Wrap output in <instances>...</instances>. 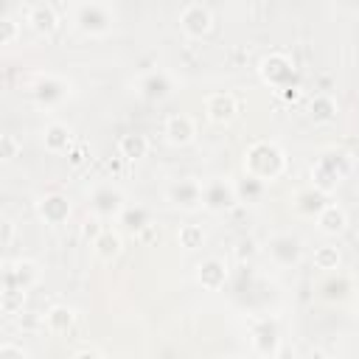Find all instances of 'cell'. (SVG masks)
<instances>
[{"mask_svg":"<svg viewBox=\"0 0 359 359\" xmlns=\"http://www.w3.org/2000/svg\"><path fill=\"white\" fill-rule=\"evenodd\" d=\"M238 205V191L230 177H213L202 182V208L213 216L230 213Z\"/></svg>","mask_w":359,"mask_h":359,"instance_id":"277c9868","label":"cell"},{"mask_svg":"<svg viewBox=\"0 0 359 359\" xmlns=\"http://www.w3.org/2000/svg\"><path fill=\"white\" fill-rule=\"evenodd\" d=\"M314 266L317 269H323V272H337L339 269V264H342V255H339V250L334 247V244H323V247H317L314 250Z\"/></svg>","mask_w":359,"mask_h":359,"instance_id":"f1b7e54d","label":"cell"},{"mask_svg":"<svg viewBox=\"0 0 359 359\" xmlns=\"http://www.w3.org/2000/svg\"><path fill=\"white\" fill-rule=\"evenodd\" d=\"M0 230H3L0 233V244L3 247H11V241H14V222L11 219H3L0 222Z\"/></svg>","mask_w":359,"mask_h":359,"instance_id":"8d00e7d4","label":"cell"},{"mask_svg":"<svg viewBox=\"0 0 359 359\" xmlns=\"http://www.w3.org/2000/svg\"><path fill=\"white\" fill-rule=\"evenodd\" d=\"M250 342H252V351L264 359H272L280 353V328L272 317H258L252 325H250Z\"/></svg>","mask_w":359,"mask_h":359,"instance_id":"9c48e42d","label":"cell"},{"mask_svg":"<svg viewBox=\"0 0 359 359\" xmlns=\"http://www.w3.org/2000/svg\"><path fill=\"white\" fill-rule=\"evenodd\" d=\"M3 34H0V42L3 45H14L17 42V34H20V25H17V20L14 17H3Z\"/></svg>","mask_w":359,"mask_h":359,"instance_id":"836d02e7","label":"cell"},{"mask_svg":"<svg viewBox=\"0 0 359 359\" xmlns=\"http://www.w3.org/2000/svg\"><path fill=\"white\" fill-rule=\"evenodd\" d=\"M180 28L188 39H202L210 34L213 28V14L205 3H188L182 11H180Z\"/></svg>","mask_w":359,"mask_h":359,"instance_id":"30bf717a","label":"cell"},{"mask_svg":"<svg viewBox=\"0 0 359 359\" xmlns=\"http://www.w3.org/2000/svg\"><path fill=\"white\" fill-rule=\"evenodd\" d=\"M76 28L84 34V36H93V39H101L112 31V22L115 17L109 14V8L98 0H87V3H79L76 8V17H73Z\"/></svg>","mask_w":359,"mask_h":359,"instance_id":"5b68a950","label":"cell"},{"mask_svg":"<svg viewBox=\"0 0 359 359\" xmlns=\"http://www.w3.org/2000/svg\"><path fill=\"white\" fill-rule=\"evenodd\" d=\"M196 283L205 289V292H219L224 283H227V264L216 255L210 258H202L196 264Z\"/></svg>","mask_w":359,"mask_h":359,"instance_id":"2e32d148","label":"cell"},{"mask_svg":"<svg viewBox=\"0 0 359 359\" xmlns=\"http://www.w3.org/2000/svg\"><path fill=\"white\" fill-rule=\"evenodd\" d=\"M286 171V154L275 140H252L244 149V174L261 180V182H275Z\"/></svg>","mask_w":359,"mask_h":359,"instance_id":"6da1fadb","label":"cell"},{"mask_svg":"<svg viewBox=\"0 0 359 359\" xmlns=\"http://www.w3.org/2000/svg\"><path fill=\"white\" fill-rule=\"evenodd\" d=\"M266 252L278 266H294L303 258V244L292 233H275L266 244Z\"/></svg>","mask_w":359,"mask_h":359,"instance_id":"8fae6325","label":"cell"},{"mask_svg":"<svg viewBox=\"0 0 359 359\" xmlns=\"http://www.w3.org/2000/svg\"><path fill=\"white\" fill-rule=\"evenodd\" d=\"M314 224L323 236H339L345 227H348V213L342 205L337 202H325V208L314 216Z\"/></svg>","mask_w":359,"mask_h":359,"instance_id":"44dd1931","label":"cell"},{"mask_svg":"<svg viewBox=\"0 0 359 359\" xmlns=\"http://www.w3.org/2000/svg\"><path fill=\"white\" fill-rule=\"evenodd\" d=\"M73 325H76V311H73L70 306L56 303V306H50V309L45 311V328H48L53 337H65V334H70Z\"/></svg>","mask_w":359,"mask_h":359,"instance_id":"603a6c76","label":"cell"},{"mask_svg":"<svg viewBox=\"0 0 359 359\" xmlns=\"http://www.w3.org/2000/svg\"><path fill=\"white\" fill-rule=\"evenodd\" d=\"M101 222H104V219H98L95 213L84 219V224H81V236H84V238H87L90 244H93V241H95V238L101 236V230H104V224H101Z\"/></svg>","mask_w":359,"mask_h":359,"instance_id":"d6a6232c","label":"cell"},{"mask_svg":"<svg viewBox=\"0 0 359 359\" xmlns=\"http://www.w3.org/2000/svg\"><path fill=\"white\" fill-rule=\"evenodd\" d=\"M93 250H95V255H98L101 261H115V258L123 252V238H121L118 230L104 227L101 236L93 241Z\"/></svg>","mask_w":359,"mask_h":359,"instance_id":"d4e9b609","label":"cell"},{"mask_svg":"<svg viewBox=\"0 0 359 359\" xmlns=\"http://www.w3.org/2000/svg\"><path fill=\"white\" fill-rule=\"evenodd\" d=\"M42 146L48 154H67L73 149V132L62 121H50L42 129Z\"/></svg>","mask_w":359,"mask_h":359,"instance_id":"d6986e66","label":"cell"},{"mask_svg":"<svg viewBox=\"0 0 359 359\" xmlns=\"http://www.w3.org/2000/svg\"><path fill=\"white\" fill-rule=\"evenodd\" d=\"M118 222L126 227V230H132L135 236L146 227V224H151V216H149V210L146 208H140V205H126L123 210H121V216H118Z\"/></svg>","mask_w":359,"mask_h":359,"instance_id":"4316f807","label":"cell"},{"mask_svg":"<svg viewBox=\"0 0 359 359\" xmlns=\"http://www.w3.org/2000/svg\"><path fill=\"white\" fill-rule=\"evenodd\" d=\"M137 93L146 98V101H165L171 93H174V79L168 70H149L137 79Z\"/></svg>","mask_w":359,"mask_h":359,"instance_id":"7c38bea8","label":"cell"},{"mask_svg":"<svg viewBox=\"0 0 359 359\" xmlns=\"http://www.w3.org/2000/svg\"><path fill=\"white\" fill-rule=\"evenodd\" d=\"M258 76H261V81H264L266 87H272L275 93H280V90H286V87H294V84H297V67H294V62H292L286 53H280V50L266 53V56L258 62Z\"/></svg>","mask_w":359,"mask_h":359,"instance_id":"3957f363","label":"cell"},{"mask_svg":"<svg viewBox=\"0 0 359 359\" xmlns=\"http://www.w3.org/2000/svg\"><path fill=\"white\" fill-rule=\"evenodd\" d=\"M205 115L216 126H227L238 115V101L233 93H210L205 98Z\"/></svg>","mask_w":359,"mask_h":359,"instance_id":"4fadbf2b","label":"cell"},{"mask_svg":"<svg viewBox=\"0 0 359 359\" xmlns=\"http://www.w3.org/2000/svg\"><path fill=\"white\" fill-rule=\"evenodd\" d=\"M348 292H351V283L339 272H325V278L320 280V297L323 300H342Z\"/></svg>","mask_w":359,"mask_h":359,"instance_id":"484cf974","label":"cell"},{"mask_svg":"<svg viewBox=\"0 0 359 359\" xmlns=\"http://www.w3.org/2000/svg\"><path fill=\"white\" fill-rule=\"evenodd\" d=\"M25 22L31 25L34 34L50 36V34H56V28H59V14H56V8H53L50 3H34V6L28 8Z\"/></svg>","mask_w":359,"mask_h":359,"instance_id":"ac0fdd59","label":"cell"},{"mask_svg":"<svg viewBox=\"0 0 359 359\" xmlns=\"http://www.w3.org/2000/svg\"><path fill=\"white\" fill-rule=\"evenodd\" d=\"M255 252H258V244L252 238H241L236 244V258L238 261H250V258H255Z\"/></svg>","mask_w":359,"mask_h":359,"instance_id":"e575fe53","label":"cell"},{"mask_svg":"<svg viewBox=\"0 0 359 359\" xmlns=\"http://www.w3.org/2000/svg\"><path fill=\"white\" fill-rule=\"evenodd\" d=\"M87 202H90V213H95L98 219H118L121 210L126 208L121 188H115L112 182H98V185H93Z\"/></svg>","mask_w":359,"mask_h":359,"instance_id":"ba28073f","label":"cell"},{"mask_svg":"<svg viewBox=\"0 0 359 359\" xmlns=\"http://www.w3.org/2000/svg\"><path fill=\"white\" fill-rule=\"evenodd\" d=\"M73 356L76 359H81V356H104V351L101 348H79V351H73Z\"/></svg>","mask_w":359,"mask_h":359,"instance_id":"60d3db41","label":"cell"},{"mask_svg":"<svg viewBox=\"0 0 359 359\" xmlns=\"http://www.w3.org/2000/svg\"><path fill=\"white\" fill-rule=\"evenodd\" d=\"M137 238H140L143 244H154V241L160 238V233H157V224H146V227L137 233Z\"/></svg>","mask_w":359,"mask_h":359,"instance_id":"f35d334b","label":"cell"},{"mask_svg":"<svg viewBox=\"0 0 359 359\" xmlns=\"http://www.w3.org/2000/svg\"><path fill=\"white\" fill-rule=\"evenodd\" d=\"M264 188H266V182H261V180H255V177H244L238 185H236V191H238V202H258L261 196H264Z\"/></svg>","mask_w":359,"mask_h":359,"instance_id":"f546056e","label":"cell"},{"mask_svg":"<svg viewBox=\"0 0 359 359\" xmlns=\"http://www.w3.org/2000/svg\"><path fill=\"white\" fill-rule=\"evenodd\" d=\"M177 244L185 250V252H194L199 247H205V230L199 224H180L177 230Z\"/></svg>","mask_w":359,"mask_h":359,"instance_id":"83f0119b","label":"cell"},{"mask_svg":"<svg viewBox=\"0 0 359 359\" xmlns=\"http://www.w3.org/2000/svg\"><path fill=\"white\" fill-rule=\"evenodd\" d=\"M8 356H20V359H25V356H28V351H25L22 345L3 342V345H0V359H8Z\"/></svg>","mask_w":359,"mask_h":359,"instance_id":"d590c367","label":"cell"},{"mask_svg":"<svg viewBox=\"0 0 359 359\" xmlns=\"http://www.w3.org/2000/svg\"><path fill=\"white\" fill-rule=\"evenodd\" d=\"M149 154V137L143 132H126L118 137V157L126 163H137Z\"/></svg>","mask_w":359,"mask_h":359,"instance_id":"cb8c5ba5","label":"cell"},{"mask_svg":"<svg viewBox=\"0 0 359 359\" xmlns=\"http://www.w3.org/2000/svg\"><path fill=\"white\" fill-rule=\"evenodd\" d=\"M278 95H280V98H286V101H297V98H300V84H294V87H286V90H280Z\"/></svg>","mask_w":359,"mask_h":359,"instance_id":"ab89813d","label":"cell"},{"mask_svg":"<svg viewBox=\"0 0 359 359\" xmlns=\"http://www.w3.org/2000/svg\"><path fill=\"white\" fill-rule=\"evenodd\" d=\"M36 280H39V266L28 258H17L3 266V286H17L28 292L31 286H36Z\"/></svg>","mask_w":359,"mask_h":359,"instance_id":"5bb4252c","label":"cell"},{"mask_svg":"<svg viewBox=\"0 0 359 359\" xmlns=\"http://www.w3.org/2000/svg\"><path fill=\"white\" fill-rule=\"evenodd\" d=\"M165 202L177 210H199L202 208V182L194 177H180L165 185Z\"/></svg>","mask_w":359,"mask_h":359,"instance_id":"52a82bcc","label":"cell"},{"mask_svg":"<svg viewBox=\"0 0 359 359\" xmlns=\"http://www.w3.org/2000/svg\"><path fill=\"white\" fill-rule=\"evenodd\" d=\"M31 98L39 109H56L70 98V81L56 73H39L31 84Z\"/></svg>","mask_w":359,"mask_h":359,"instance_id":"8992f818","label":"cell"},{"mask_svg":"<svg viewBox=\"0 0 359 359\" xmlns=\"http://www.w3.org/2000/svg\"><path fill=\"white\" fill-rule=\"evenodd\" d=\"M353 171V157L342 149H325L314 157L311 168H309V180L314 188H320L323 194H334Z\"/></svg>","mask_w":359,"mask_h":359,"instance_id":"7a4b0ae2","label":"cell"},{"mask_svg":"<svg viewBox=\"0 0 359 359\" xmlns=\"http://www.w3.org/2000/svg\"><path fill=\"white\" fill-rule=\"evenodd\" d=\"M25 303V289H17V286H3L0 292V309L6 314H17Z\"/></svg>","mask_w":359,"mask_h":359,"instance_id":"4dcf8cb0","label":"cell"},{"mask_svg":"<svg viewBox=\"0 0 359 359\" xmlns=\"http://www.w3.org/2000/svg\"><path fill=\"white\" fill-rule=\"evenodd\" d=\"M163 135L171 146H188L194 137H196V126L188 115L177 112V115H168L165 123H163Z\"/></svg>","mask_w":359,"mask_h":359,"instance_id":"ffe728a7","label":"cell"},{"mask_svg":"<svg viewBox=\"0 0 359 359\" xmlns=\"http://www.w3.org/2000/svg\"><path fill=\"white\" fill-rule=\"evenodd\" d=\"M36 216L50 224V227H59L70 219V202L65 194H45L36 199Z\"/></svg>","mask_w":359,"mask_h":359,"instance_id":"9a60e30c","label":"cell"},{"mask_svg":"<svg viewBox=\"0 0 359 359\" xmlns=\"http://www.w3.org/2000/svg\"><path fill=\"white\" fill-rule=\"evenodd\" d=\"M84 157H87V146H84V143H79V146H73V149L67 151L70 165H81V163H84Z\"/></svg>","mask_w":359,"mask_h":359,"instance_id":"74e56055","label":"cell"},{"mask_svg":"<svg viewBox=\"0 0 359 359\" xmlns=\"http://www.w3.org/2000/svg\"><path fill=\"white\" fill-rule=\"evenodd\" d=\"M328 202V194H323L320 188H314L311 182L306 188H297L294 196H292V208L297 216H306V219H314Z\"/></svg>","mask_w":359,"mask_h":359,"instance_id":"e0dca14e","label":"cell"},{"mask_svg":"<svg viewBox=\"0 0 359 359\" xmlns=\"http://www.w3.org/2000/svg\"><path fill=\"white\" fill-rule=\"evenodd\" d=\"M20 149H22V146H20V140H17L14 135L6 132V135L0 137V160H3V163H11V160L20 154Z\"/></svg>","mask_w":359,"mask_h":359,"instance_id":"1f68e13d","label":"cell"},{"mask_svg":"<svg viewBox=\"0 0 359 359\" xmlns=\"http://www.w3.org/2000/svg\"><path fill=\"white\" fill-rule=\"evenodd\" d=\"M337 115H339V104H337L334 95H328V93H317V95L309 98V118H311L314 123H320V126L334 123Z\"/></svg>","mask_w":359,"mask_h":359,"instance_id":"7402d4cb","label":"cell"}]
</instances>
